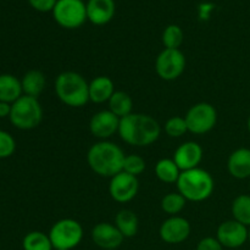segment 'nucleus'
Here are the masks:
<instances>
[{"instance_id":"nucleus-6","label":"nucleus","mask_w":250,"mask_h":250,"mask_svg":"<svg viewBox=\"0 0 250 250\" xmlns=\"http://www.w3.org/2000/svg\"><path fill=\"white\" fill-rule=\"evenodd\" d=\"M48 234L55 250H72L82 242L83 227L73 219H61L51 226Z\"/></svg>"},{"instance_id":"nucleus-7","label":"nucleus","mask_w":250,"mask_h":250,"mask_svg":"<svg viewBox=\"0 0 250 250\" xmlns=\"http://www.w3.org/2000/svg\"><path fill=\"white\" fill-rule=\"evenodd\" d=\"M53 16L63 28H78L87 20V5L82 0H58Z\"/></svg>"},{"instance_id":"nucleus-1","label":"nucleus","mask_w":250,"mask_h":250,"mask_svg":"<svg viewBox=\"0 0 250 250\" xmlns=\"http://www.w3.org/2000/svg\"><path fill=\"white\" fill-rule=\"evenodd\" d=\"M160 133V125L150 115L132 112L120 120L119 134L122 141L129 146H151L158 141Z\"/></svg>"},{"instance_id":"nucleus-18","label":"nucleus","mask_w":250,"mask_h":250,"mask_svg":"<svg viewBox=\"0 0 250 250\" xmlns=\"http://www.w3.org/2000/svg\"><path fill=\"white\" fill-rule=\"evenodd\" d=\"M115 92L114 82L107 76H98L89 82V102L95 104L107 103Z\"/></svg>"},{"instance_id":"nucleus-19","label":"nucleus","mask_w":250,"mask_h":250,"mask_svg":"<svg viewBox=\"0 0 250 250\" xmlns=\"http://www.w3.org/2000/svg\"><path fill=\"white\" fill-rule=\"evenodd\" d=\"M21 81L14 75L4 73L0 75V102L14 104L22 97Z\"/></svg>"},{"instance_id":"nucleus-21","label":"nucleus","mask_w":250,"mask_h":250,"mask_svg":"<svg viewBox=\"0 0 250 250\" xmlns=\"http://www.w3.org/2000/svg\"><path fill=\"white\" fill-rule=\"evenodd\" d=\"M115 226L125 238H132L137 234L139 227L138 216L132 210H120L115 216Z\"/></svg>"},{"instance_id":"nucleus-15","label":"nucleus","mask_w":250,"mask_h":250,"mask_svg":"<svg viewBox=\"0 0 250 250\" xmlns=\"http://www.w3.org/2000/svg\"><path fill=\"white\" fill-rule=\"evenodd\" d=\"M172 159L181 171L197 168L203 160V149L197 142H185L176 149Z\"/></svg>"},{"instance_id":"nucleus-24","label":"nucleus","mask_w":250,"mask_h":250,"mask_svg":"<svg viewBox=\"0 0 250 250\" xmlns=\"http://www.w3.org/2000/svg\"><path fill=\"white\" fill-rule=\"evenodd\" d=\"M232 215L233 220L241 222L244 226L250 227V195L241 194L232 202Z\"/></svg>"},{"instance_id":"nucleus-17","label":"nucleus","mask_w":250,"mask_h":250,"mask_svg":"<svg viewBox=\"0 0 250 250\" xmlns=\"http://www.w3.org/2000/svg\"><path fill=\"white\" fill-rule=\"evenodd\" d=\"M227 170L232 177L246 180L250 177V149L239 148L234 150L227 160Z\"/></svg>"},{"instance_id":"nucleus-10","label":"nucleus","mask_w":250,"mask_h":250,"mask_svg":"<svg viewBox=\"0 0 250 250\" xmlns=\"http://www.w3.org/2000/svg\"><path fill=\"white\" fill-rule=\"evenodd\" d=\"M138 178L136 176L125 172V171L110 178L109 193L112 199L117 203L131 202L138 194Z\"/></svg>"},{"instance_id":"nucleus-11","label":"nucleus","mask_w":250,"mask_h":250,"mask_svg":"<svg viewBox=\"0 0 250 250\" xmlns=\"http://www.w3.org/2000/svg\"><path fill=\"white\" fill-rule=\"evenodd\" d=\"M216 239L224 248H239L248 241V227L236 220L225 221L217 227Z\"/></svg>"},{"instance_id":"nucleus-27","label":"nucleus","mask_w":250,"mask_h":250,"mask_svg":"<svg viewBox=\"0 0 250 250\" xmlns=\"http://www.w3.org/2000/svg\"><path fill=\"white\" fill-rule=\"evenodd\" d=\"M185 34L182 28L177 24H170L163 32V44L165 49H180L182 45Z\"/></svg>"},{"instance_id":"nucleus-23","label":"nucleus","mask_w":250,"mask_h":250,"mask_svg":"<svg viewBox=\"0 0 250 250\" xmlns=\"http://www.w3.org/2000/svg\"><path fill=\"white\" fill-rule=\"evenodd\" d=\"M182 171L173 159H161L155 165V175L164 183H177Z\"/></svg>"},{"instance_id":"nucleus-34","label":"nucleus","mask_w":250,"mask_h":250,"mask_svg":"<svg viewBox=\"0 0 250 250\" xmlns=\"http://www.w3.org/2000/svg\"><path fill=\"white\" fill-rule=\"evenodd\" d=\"M248 241H249V243H250V227L248 229Z\"/></svg>"},{"instance_id":"nucleus-33","label":"nucleus","mask_w":250,"mask_h":250,"mask_svg":"<svg viewBox=\"0 0 250 250\" xmlns=\"http://www.w3.org/2000/svg\"><path fill=\"white\" fill-rule=\"evenodd\" d=\"M11 112V104L0 102V117H9Z\"/></svg>"},{"instance_id":"nucleus-31","label":"nucleus","mask_w":250,"mask_h":250,"mask_svg":"<svg viewBox=\"0 0 250 250\" xmlns=\"http://www.w3.org/2000/svg\"><path fill=\"white\" fill-rule=\"evenodd\" d=\"M195 250H224V247L217 241L216 237H205L198 243Z\"/></svg>"},{"instance_id":"nucleus-28","label":"nucleus","mask_w":250,"mask_h":250,"mask_svg":"<svg viewBox=\"0 0 250 250\" xmlns=\"http://www.w3.org/2000/svg\"><path fill=\"white\" fill-rule=\"evenodd\" d=\"M165 132L171 138H180L188 132L186 119L182 116H172L166 121Z\"/></svg>"},{"instance_id":"nucleus-13","label":"nucleus","mask_w":250,"mask_h":250,"mask_svg":"<svg viewBox=\"0 0 250 250\" xmlns=\"http://www.w3.org/2000/svg\"><path fill=\"white\" fill-rule=\"evenodd\" d=\"M120 120L110 110H102L95 112L89 121V131L95 138L107 141L114 134L119 133Z\"/></svg>"},{"instance_id":"nucleus-36","label":"nucleus","mask_w":250,"mask_h":250,"mask_svg":"<svg viewBox=\"0 0 250 250\" xmlns=\"http://www.w3.org/2000/svg\"><path fill=\"white\" fill-rule=\"evenodd\" d=\"M56 250H63V249H56Z\"/></svg>"},{"instance_id":"nucleus-2","label":"nucleus","mask_w":250,"mask_h":250,"mask_svg":"<svg viewBox=\"0 0 250 250\" xmlns=\"http://www.w3.org/2000/svg\"><path fill=\"white\" fill-rule=\"evenodd\" d=\"M126 155L117 144L100 141L93 144L87 153V163L93 172L100 177L112 178L122 172Z\"/></svg>"},{"instance_id":"nucleus-3","label":"nucleus","mask_w":250,"mask_h":250,"mask_svg":"<svg viewBox=\"0 0 250 250\" xmlns=\"http://www.w3.org/2000/svg\"><path fill=\"white\" fill-rule=\"evenodd\" d=\"M54 88L60 102L70 107H82L89 102V82L75 71L61 72Z\"/></svg>"},{"instance_id":"nucleus-14","label":"nucleus","mask_w":250,"mask_h":250,"mask_svg":"<svg viewBox=\"0 0 250 250\" xmlns=\"http://www.w3.org/2000/svg\"><path fill=\"white\" fill-rule=\"evenodd\" d=\"M125 237L115 224L99 222L92 229V241L102 250H116L124 242Z\"/></svg>"},{"instance_id":"nucleus-26","label":"nucleus","mask_w":250,"mask_h":250,"mask_svg":"<svg viewBox=\"0 0 250 250\" xmlns=\"http://www.w3.org/2000/svg\"><path fill=\"white\" fill-rule=\"evenodd\" d=\"M186 203L187 200L181 193H168L161 199V209L170 216H176L185 209Z\"/></svg>"},{"instance_id":"nucleus-25","label":"nucleus","mask_w":250,"mask_h":250,"mask_svg":"<svg viewBox=\"0 0 250 250\" xmlns=\"http://www.w3.org/2000/svg\"><path fill=\"white\" fill-rule=\"evenodd\" d=\"M23 250H53L54 247L51 244L49 234L41 231L29 232L24 236L22 241Z\"/></svg>"},{"instance_id":"nucleus-4","label":"nucleus","mask_w":250,"mask_h":250,"mask_svg":"<svg viewBox=\"0 0 250 250\" xmlns=\"http://www.w3.org/2000/svg\"><path fill=\"white\" fill-rule=\"evenodd\" d=\"M178 193L189 202H204L211 197L215 188L212 176L207 170L197 167L192 170L182 171L177 181Z\"/></svg>"},{"instance_id":"nucleus-20","label":"nucleus","mask_w":250,"mask_h":250,"mask_svg":"<svg viewBox=\"0 0 250 250\" xmlns=\"http://www.w3.org/2000/svg\"><path fill=\"white\" fill-rule=\"evenodd\" d=\"M21 84L24 95H28V97L37 98V99H38L39 95H41L42 93H43V90L45 89V75L39 70L28 71V72L24 73V76L22 77Z\"/></svg>"},{"instance_id":"nucleus-29","label":"nucleus","mask_w":250,"mask_h":250,"mask_svg":"<svg viewBox=\"0 0 250 250\" xmlns=\"http://www.w3.org/2000/svg\"><path fill=\"white\" fill-rule=\"evenodd\" d=\"M146 166V160L142 156L137 155V154H129V155H126V158H125L122 171L137 177V176L142 175L144 172Z\"/></svg>"},{"instance_id":"nucleus-32","label":"nucleus","mask_w":250,"mask_h":250,"mask_svg":"<svg viewBox=\"0 0 250 250\" xmlns=\"http://www.w3.org/2000/svg\"><path fill=\"white\" fill-rule=\"evenodd\" d=\"M28 2L31 4V6L33 7V9L37 10V11L48 12L53 11L58 0H28Z\"/></svg>"},{"instance_id":"nucleus-30","label":"nucleus","mask_w":250,"mask_h":250,"mask_svg":"<svg viewBox=\"0 0 250 250\" xmlns=\"http://www.w3.org/2000/svg\"><path fill=\"white\" fill-rule=\"evenodd\" d=\"M16 142L9 132L0 131V159L10 158L15 153Z\"/></svg>"},{"instance_id":"nucleus-35","label":"nucleus","mask_w":250,"mask_h":250,"mask_svg":"<svg viewBox=\"0 0 250 250\" xmlns=\"http://www.w3.org/2000/svg\"><path fill=\"white\" fill-rule=\"evenodd\" d=\"M248 129H249V132H250V116H249V119H248Z\"/></svg>"},{"instance_id":"nucleus-22","label":"nucleus","mask_w":250,"mask_h":250,"mask_svg":"<svg viewBox=\"0 0 250 250\" xmlns=\"http://www.w3.org/2000/svg\"><path fill=\"white\" fill-rule=\"evenodd\" d=\"M107 104H109L110 111L116 115L119 119L132 114V109H133L132 98L129 97V94H127L126 92H122V90H116L110 98Z\"/></svg>"},{"instance_id":"nucleus-16","label":"nucleus","mask_w":250,"mask_h":250,"mask_svg":"<svg viewBox=\"0 0 250 250\" xmlns=\"http://www.w3.org/2000/svg\"><path fill=\"white\" fill-rule=\"evenodd\" d=\"M114 0H89L87 4V19L97 26L109 23L115 15Z\"/></svg>"},{"instance_id":"nucleus-8","label":"nucleus","mask_w":250,"mask_h":250,"mask_svg":"<svg viewBox=\"0 0 250 250\" xmlns=\"http://www.w3.org/2000/svg\"><path fill=\"white\" fill-rule=\"evenodd\" d=\"M188 132L194 134H205L211 131L217 122V111L209 103H198L190 106L185 116Z\"/></svg>"},{"instance_id":"nucleus-12","label":"nucleus","mask_w":250,"mask_h":250,"mask_svg":"<svg viewBox=\"0 0 250 250\" xmlns=\"http://www.w3.org/2000/svg\"><path fill=\"white\" fill-rule=\"evenodd\" d=\"M160 238L167 244H181L190 234V224L182 216H170L161 224L159 229Z\"/></svg>"},{"instance_id":"nucleus-5","label":"nucleus","mask_w":250,"mask_h":250,"mask_svg":"<svg viewBox=\"0 0 250 250\" xmlns=\"http://www.w3.org/2000/svg\"><path fill=\"white\" fill-rule=\"evenodd\" d=\"M10 121L16 128L28 131L41 125L43 120V109L37 98L22 95L14 104H11Z\"/></svg>"},{"instance_id":"nucleus-9","label":"nucleus","mask_w":250,"mask_h":250,"mask_svg":"<svg viewBox=\"0 0 250 250\" xmlns=\"http://www.w3.org/2000/svg\"><path fill=\"white\" fill-rule=\"evenodd\" d=\"M186 56L180 49H164L155 60V71L164 81H175L185 72Z\"/></svg>"}]
</instances>
